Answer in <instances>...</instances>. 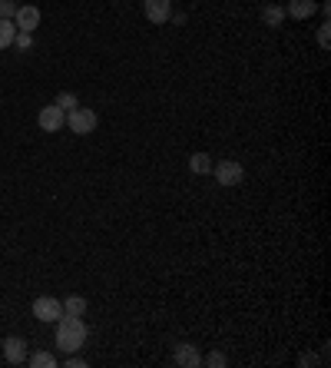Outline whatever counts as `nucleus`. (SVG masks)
Masks as SVG:
<instances>
[{"label":"nucleus","mask_w":331,"mask_h":368,"mask_svg":"<svg viewBox=\"0 0 331 368\" xmlns=\"http://www.w3.org/2000/svg\"><path fill=\"white\" fill-rule=\"evenodd\" d=\"M87 342V322L83 315H60L56 318V345L63 351H80Z\"/></svg>","instance_id":"f257e3e1"},{"label":"nucleus","mask_w":331,"mask_h":368,"mask_svg":"<svg viewBox=\"0 0 331 368\" xmlns=\"http://www.w3.org/2000/svg\"><path fill=\"white\" fill-rule=\"evenodd\" d=\"M212 173H216V183L225 186V189H236L245 180V169H242L239 160H219V163H212Z\"/></svg>","instance_id":"f03ea898"},{"label":"nucleus","mask_w":331,"mask_h":368,"mask_svg":"<svg viewBox=\"0 0 331 368\" xmlns=\"http://www.w3.org/2000/svg\"><path fill=\"white\" fill-rule=\"evenodd\" d=\"M96 123H100V116H96L90 107H76V110L67 113V127L73 129L76 136H87V133H93V129H96Z\"/></svg>","instance_id":"7ed1b4c3"},{"label":"nucleus","mask_w":331,"mask_h":368,"mask_svg":"<svg viewBox=\"0 0 331 368\" xmlns=\"http://www.w3.org/2000/svg\"><path fill=\"white\" fill-rule=\"evenodd\" d=\"M60 315H63V302H60V299H50V295L34 299V318H40V322H56Z\"/></svg>","instance_id":"20e7f679"},{"label":"nucleus","mask_w":331,"mask_h":368,"mask_svg":"<svg viewBox=\"0 0 331 368\" xmlns=\"http://www.w3.org/2000/svg\"><path fill=\"white\" fill-rule=\"evenodd\" d=\"M37 123H40V129H43V133H56V129L67 127V113L60 110L56 103H50V107H43V110H40Z\"/></svg>","instance_id":"39448f33"},{"label":"nucleus","mask_w":331,"mask_h":368,"mask_svg":"<svg viewBox=\"0 0 331 368\" xmlns=\"http://www.w3.org/2000/svg\"><path fill=\"white\" fill-rule=\"evenodd\" d=\"M172 362H176V365H183V368H199L203 365V351L196 349L192 342H179L176 351H172Z\"/></svg>","instance_id":"423d86ee"},{"label":"nucleus","mask_w":331,"mask_h":368,"mask_svg":"<svg viewBox=\"0 0 331 368\" xmlns=\"http://www.w3.org/2000/svg\"><path fill=\"white\" fill-rule=\"evenodd\" d=\"M14 27H17V30H27V34H34V30L40 27V7H34V3L17 7V14H14Z\"/></svg>","instance_id":"0eeeda50"},{"label":"nucleus","mask_w":331,"mask_h":368,"mask_svg":"<svg viewBox=\"0 0 331 368\" xmlns=\"http://www.w3.org/2000/svg\"><path fill=\"white\" fill-rule=\"evenodd\" d=\"M143 14L149 23H166L172 17V3L169 0H143Z\"/></svg>","instance_id":"6e6552de"},{"label":"nucleus","mask_w":331,"mask_h":368,"mask_svg":"<svg viewBox=\"0 0 331 368\" xmlns=\"http://www.w3.org/2000/svg\"><path fill=\"white\" fill-rule=\"evenodd\" d=\"M3 358H7L10 365H27V342L17 338V335L3 338Z\"/></svg>","instance_id":"1a4fd4ad"},{"label":"nucleus","mask_w":331,"mask_h":368,"mask_svg":"<svg viewBox=\"0 0 331 368\" xmlns=\"http://www.w3.org/2000/svg\"><path fill=\"white\" fill-rule=\"evenodd\" d=\"M318 10V0H288V7H285V14L292 20H308Z\"/></svg>","instance_id":"9d476101"},{"label":"nucleus","mask_w":331,"mask_h":368,"mask_svg":"<svg viewBox=\"0 0 331 368\" xmlns=\"http://www.w3.org/2000/svg\"><path fill=\"white\" fill-rule=\"evenodd\" d=\"M262 20H265V27H282L285 23V7H278V3H265L262 7Z\"/></svg>","instance_id":"9b49d317"},{"label":"nucleus","mask_w":331,"mask_h":368,"mask_svg":"<svg viewBox=\"0 0 331 368\" xmlns=\"http://www.w3.org/2000/svg\"><path fill=\"white\" fill-rule=\"evenodd\" d=\"M189 169H192L196 176L212 173V156H209V153H192V156H189Z\"/></svg>","instance_id":"f8f14e48"},{"label":"nucleus","mask_w":331,"mask_h":368,"mask_svg":"<svg viewBox=\"0 0 331 368\" xmlns=\"http://www.w3.org/2000/svg\"><path fill=\"white\" fill-rule=\"evenodd\" d=\"M87 312V299L83 295H67L63 299V315H83Z\"/></svg>","instance_id":"ddd939ff"},{"label":"nucleus","mask_w":331,"mask_h":368,"mask_svg":"<svg viewBox=\"0 0 331 368\" xmlns=\"http://www.w3.org/2000/svg\"><path fill=\"white\" fill-rule=\"evenodd\" d=\"M14 37H17V27H14V20H0V50L14 47Z\"/></svg>","instance_id":"4468645a"},{"label":"nucleus","mask_w":331,"mask_h":368,"mask_svg":"<svg viewBox=\"0 0 331 368\" xmlns=\"http://www.w3.org/2000/svg\"><path fill=\"white\" fill-rule=\"evenodd\" d=\"M27 365H34V368H54L56 358L50 355V351H34V355H27Z\"/></svg>","instance_id":"2eb2a0df"},{"label":"nucleus","mask_w":331,"mask_h":368,"mask_svg":"<svg viewBox=\"0 0 331 368\" xmlns=\"http://www.w3.org/2000/svg\"><path fill=\"white\" fill-rule=\"evenodd\" d=\"M56 107H60V110L63 113H70V110H76V107H80V100H76V93H56V100H54Z\"/></svg>","instance_id":"dca6fc26"},{"label":"nucleus","mask_w":331,"mask_h":368,"mask_svg":"<svg viewBox=\"0 0 331 368\" xmlns=\"http://www.w3.org/2000/svg\"><path fill=\"white\" fill-rule=\"evenodd\" d=\"M203 365H212V368H225V365H229V358H225V355H222V351H209V355H205V358H203Z\"/></svg>","instance_id":"f3484780"},{"label":"nucleus","mask_w":331,"mask_h":368,"mask_svg":"<svg viewBox=\"0 0 331 368\" xmlns=\"http://www.w3.org/2000/svg\"><path fill=\"white\" fill-rule=\"evenodd\" d=\"M14 47H17V50H30V47H34V34H27V30H17V37H14Z\"/></svg>","instance_id":"a211bd4d"},{"label":"nucleus","mask_w":331,"mask_h":368,"mask_svg":"<svg viewBox=\"0 0 331 368\" xmlns=\"http://www.w3.org/2000/svg\"><path fill=\"white\" fill-rule=\"evenodd\" d=\"M328 27H331L328 20L318 27V47H321V50H328V47H331V30H328Z\"/></svg>","instance_id":"6ab92c4d"},{"label":"nucleus","mask_w":331,"mask_h":368,"mask_svg":"<svg viewBox=\"0 0 331 368\" xmlns=\"http://www.w3.org/2000/svg\"><path fill=\"white\" fill-rule=\"evenodd\" d=\"M17 14V3L14 0H0V20H14Z\"/></svg>","instance_id":"aec40b11"},{"label":"nucleus","mask_w":331,"mask_h":368,"mask_svg":"<svg viewBox=\"0 0 331 368\" xmlns=\"http://www.w3.org/2000/svg\"><path fill=\"white\" fill-rule=\"evenodd\" d=\"M67 368H87V362L76 355V351H70V358H67Z\"/></svg>","instance_id":"412c9836"}]
</instances>
